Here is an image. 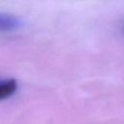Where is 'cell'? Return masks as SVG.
<instances>
[{
    "label": "cell",
    "mask_w": 124,
    "mask_h": 124,
    "mask_svg": "<svg viewBox=\"0 0 124 124\" xmlns=\"http://www.w3.org/2000/svg\"><path fill=\"white\" fill-rule=\"evenodd\" d=\"M20 25L21 21L17 16L11 14L0 13V32L15 30Z\"/></svg>",
    "instance_id": "6da1fadb"
},
{
    "label": "cell",
    "mask_w": 124,
    "mask_h": 124,
    "mask_svg": "<svg viewBox=\"0 0 124 124\" xmlns=\"http://www.w3.org/2000/svg\"><path fill=\"white\" fill-rule=\"evenodd\" d=\"M17 89V82L14 78L0 80V100L7 99L14 95Z\"/></svg>",
    "instance_id": "7a4b0ae2"
}]
</instances>
